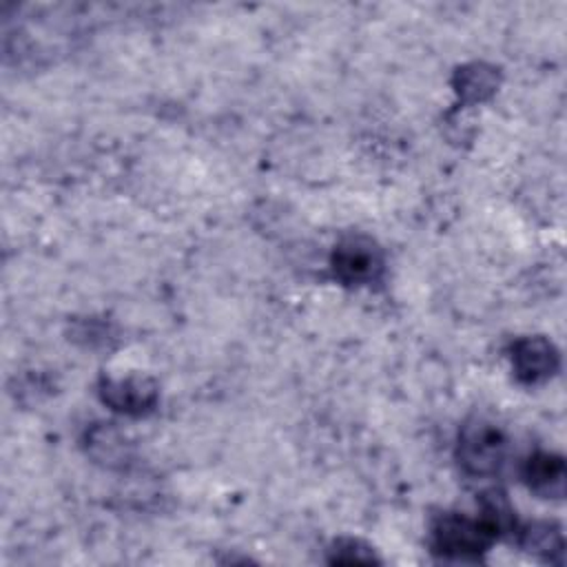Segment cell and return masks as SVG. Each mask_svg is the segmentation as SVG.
<instances>
[{"label":"cell","instance_id":"52a82bcc","mask_svg":"<svg viewBox=\"0 0 567 567\" xmlns=\"http://www.w3.org/2000/svg\"><path fill=\"white\" fill-rule=\"evenodd\" d=\"M501 84V73L496 66L487 62H470L456 69L452 78V86L458 95V100L467 106L481 104L489 100Z\"/></svg>","mask_w":567,"mask_h":567},{"label":"cell","instance_id":"5b68a950","mask_svg":"<svg viewBox=\"0 0 567 567\" xmlns=\"http://www.w3.org/2000/svg\"><path fill=\"white\" fill-rule=\"evenodd\" d=\"M560 354L545 337H520L512 346L514 377L525 385H538L558 372Z\"/></svg>","mask_w":567,"mask_h":567},{"label":"cell","instance_id":"30bf717a","mask_svg":"<svg viewBox=\"0 0 567 567\" xmlns=\"http://www.w3.org/2000/svg\"><path fill=\"white\" fill-rule=\"evenodd\" d=\"M328 563L332 565H377L381 558L361 538H337L328 547Z\"/></svg>","mask_w":567,"mask_h":567},{"label":"cell","instance_id":"9c48e42d","mask_svg":"<svg viewBox=\"0 0 567 567\" xmlns=\"http://www.w3.org/2000/svg\"><path fill=\"white\" fill-rule=\"evenodd\" d=\"M86 450H89V454L95 461H100V463H104L109 467L122 465L128 458V443H126V439L115 427H111L109 423L106 425L100 423V425L89 430V434H86Z\"/></svg>","mask_w":567,"mask_h":567},{"label":"cell","instance_id":"ba28073f","mask_svg":"<svg viewBox=\"0 0 567 567\" xmlns=\"http://www.w3.org/2000/svg\"><path fill=\"white\" fill-rule=\"evenodd\" d=\"M520 547L547 563H563L565 554V538L560 532V525L551 520H536L532 525H525L520 532Z\"/></svg>","mask_w":567,"mask_h":567},{"label":"cell","instance_id":"7a4b0ae2","mask_svg":"<svg viewBox=\"0 0 567 567\" xmlns=\"http://www.w3.org/2000/svg\"><path fill=\"white\" fill-rule=\"evenodd\" d=\"M507 456V436L505 432L487 421L472 419L458 432L456 458L458 465L470 476H492L496 474Z\"/></svg>","mask_w":567,"mask_h":567},{"label":"cell","instance_id":"8992f818","mask_svg":"<svg viewBox=\"0 0 567 567\" xmlns=\"http://www.w3.org/2000/svg\"><path fill=\"white\" fill-rule=\"evenodd\" d=\"M520 476L525 485L540 498H563L565 494V461L551 452H536L525 458Z\"/></svg>","mask_w":567,"mask_h":567},{"label":"cell","instance_id":"277c9868","mask_svg":"<svg viewBox=\"0 0 567 567\" xmlns=\"http://www.w3.org/2000/svg\"><path fill=\"white\" fill-rule=\"evenodd\" d=\"M97 394L104 405L126 416H144L153 412L159 390L157 383L142 374L104 377L97 385Z\"/></svg>","mask_w":567,"mask_h":567},{"label":"cell","instance_id":"3957f363","mask_svg":"<svg viewBox=\"0 0 567 567\" xmlns=\"http://www.w3.org/2000/svg\"><path fill=\"white\" fill-rule=\"evenodd\" d=\"M330 268L343 286H368L381 279L385 261L379 244L365 235L343 237L330 257Z\"/></svg>","mask_w":567,"mask_h":567},{"label":"cell","instance_id":"6da1fadb","mask_svg":"<svg viewBox=\"0 0 567 567\" xmlns=\"http://www.w3.org/2000/svg\"><path fill=\"white\" fill-rule=\"evenodd\" d=\"M496 540L489 525L476 516L445 512L432 523V549L452 560H476Z\"/></svg>","mask_w":567,"mask_h":567}]
</instances>
